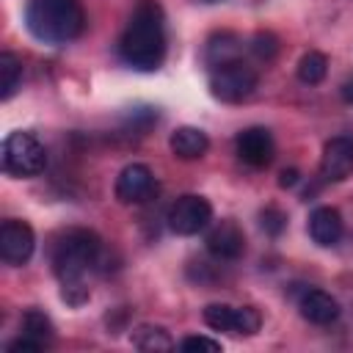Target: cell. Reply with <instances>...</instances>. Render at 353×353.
Returning a JSON list of instances; mask_svg holds the SVG:
<instances>
[{
	"label": "cell",
	"instance_id": "6da1fadb",
	"mask_svg": "<svg viewBox=\"0 0 353 353\" xmlns=\"http://www.w3.org/2000/svg\"><path fill=\"white\" fill-rule=\"evenodd\" d=\"M119 55L138 72H154L165 58V14L157 0H138L119 39Z\"/></svg>",
	"mask_w": 353,
	"mask_h": 353
},
{
	"label": "cell",
	"instance_id": "7a4b0ae2",
	"mask_svg": "<svg viewBox=\"0 0 353 353\" xmlns=\"http://www.w3.org/2000/svg\"><path fill=\"white\" fill-rule=\"evenodd\" d=\"M25 28L41 44H66L85 28V8L80 0H28Z\"/></svg>",
	"mask_w": 353,
	"mask_h": 353
},
{
	"label": "cell",
	"instance_id": "3957f363",
	"mask_svg": "<svg viewBox=\"0 0 353 353\" xmlns=\"http://www.w3.org/2000/svg\"><path fill=\"white\" fill-rule=\"evenodd\" d=\"M102 259V240L91 229H69L52 245V270L61 281H80Z\"/></svg>",
	"mask_w": 353,
	"mask_h": 353
},
{
	"label": "cell",
	"instance_id": "277c9868",
	"mask_svg": "<svg viewBox=\"0 0 353 353\" xmlns=\"http://www.w3.org/2000/svg\"><path fill=\"white\" fill-rule=\"evenodd\" d=\"M47 165V152L33 132L14 130L3 141V171L17 179L39 176Z\"/></svg>",
	"mask_w": 353,
	"mask_h": 353
},
{
	"label": "cell",
	"instance_id": "5b68a950",
	"mask_svg": "<svg viewBox=\"0 0 353 353\" xmlns=\"http://www.w3.org/2000/svg\"><path fill=\"white\" fill-rule=\"evenodd\" d=\"M259 77L256 72L243 61H229L223 66H215L210 74V91L221 102H243L254 94Z\"/></svg>",
	"mask_w": 353,
	"mask_h": 353
},
{
	"label": "cell",
	"instance_id": "8992f818",
	"mask_svg": "<svg viewBox=\"0 0 353 353\" xmlns=\"http://www.w3.org/2000/svg\"><path fill=\"white\" fill-rule=\"evenodd\" d=\"M212 221V204L204 199V196H196V193H185L179 196L168 212H165V223L174 234H182V237H190V234H199L210 226Z\"/></svg>",
	"mask_w": 353,
	"mask_h": 353
},
{
	"label": "cell",
	"instance_id": "52a82bcc",
	"mask_svg": "<svg viewBox=\"0 0 353 353\" xmlns=\"http://www.w3.org/2000/svg\"><path fill=\"white\" fill-rule=\"evenodd\" d=\"M33 248H36V234L30 229V223L25 221H17V218H8L3 221L0 226V256L6 265H25L30 256H33Z\"/></svg>",
	"mask_w": 353,
	"mask_h": 353
},
{
	"label": "cell",
	"instance_id": "ba28073f",
	"mask_svg": "<svg viewBox=\"0 0 353 353\" xmlns=\"http://www.w3.org/2000/svg\"><path fill=\"white\" fill-rule=\"evenodd\" d=\"M113 190H116V199L121 204H141L157 190V182H154V174L146 163H130L116 176Z\"/></svg>",
	"mask_w": 353,
	"mask_h": 353
},
{
	"label": "cell",
	"instance_id": "9c48e42d",
	"mask_svg": "<svg viewBox=\"0 0 353 353\" xmlns=\"http://www.w3.org/2000/svg\"><path fill=\"white\" fill-rule=\"evenodd\" d=\"M353 174V138L336 135L325 141L323 157H320V176L325 182H342Z\"/></svg>",
	"mask_w": 353,
	"mask_h": 353
},
{
	"label": "cell",
	"instance_id": "30bf717a",
	"mask_svg": "<svg viewBox=\"0 0 353 353\" xmlns=\"http://www.w3.org/2000/svg\"><path fill=\"white\" fill-rule=\"evenodd\" d=\"M234 146H237V157L245 165H251V168H265L273 160V154H276V143H273V135H270L268 127H248V130H243L237 135Z\"/></svg>",
	"mask_w": 353,
	"mask_h": 353
},
{
	"label": "cell",
	"instance_id": "8fae6325",
	"mask_svg": "<svg viewBox=\"0 0 353 353\" xmlns=\"http://www.w3.org/2000/svg\"><path fill=\"white\" fill-rule=\"evenodd\" d=\"M204 243H207V251H210L215 259H237V256H243V251H245V234H243V229H240L232 218L218 221V223L207 232Z\"/></svg>",
	"mask_w": 353,
	"mask_h": 353
},
{
	"label": "cell",
	"instance_id": "7c38bea8",
	"mask_svg": "<svg viewBox=\"0 0 353 353\" xmlns=\"http://www.w3.org/2000/svg\"><path fill=\"white\" fill-rule=\"evenodd\" d=\"M342 232H345V226H342L339 210H334V207H317V210H312V215H309V237L317 245H323V248L336 245L342 240Z\"/></svg>",
	"mask_w": 353,
	"mask_h": 353
},
{
	"label": "cell",
	"instance_id": "4fadbf2b",
	"mask_svg": "<svg viewBox=\"0 0 353 353\" xmlns=\"http://www.w3.org/2000/svg\"><path fill=\"white\" fill-rule=\"evenodd\" d=\"M298 309H301V317L314 325H328L339 317V303L325 290H306L298 301Z\"/></svg>",
	"mask_w": 353,
	"mask_h": 353
},
{
	"label": "cell",
	"instance_id": "5bb4252c",
	"mask_svg": "<svg viewBox=\"0 0 353 353\" xmlns=\"http://www.w3.org/2000/svg\"><path fill=\"white\" fill-rule=\"evenodd\" d=\"M168 146L179 160H199L210 149V138L199 127H176L168 138Z\"/></svg>",
	"mask_w": 353,
	"mask_h": 353
},
{
	"label": "cell",
	"instance_id": "9a60e30c",
	"mask_svg": "<svg viewBox=\"0 0 353 353\" xmlns=\"http://www.w3.org/2000/svg\"><path fill=\"white\" fill-rule=\"evenodd\" d=\"M132 345L143 353H165V350H174V339L171 334L163 328V325H138L132 331Z\"/></svg>",
	"mask_w": 353,
	"mask_h": 353
},
{
	"label": "cell",
	"instance_id": "2e32d148",
	"mask_svg": "<svg viewBox=\"0 0 353 353\" xmlns=\"http://www.w3.org/2000/svg\"><path fill=\"white\" fill-rule=\"evenodd\" d=\"M243 41L234 36V33H218L210 39L207 44V63L215 69V66H223L229 61H240V47Z\"/></svg>",
	"mask_w": 353,
	"mask_h": 353
},
{
	"label": "cell",
	"instance_id": "e0dca14e",
	"mask_svg": "<svg viewBox=\"0 0 353 353\" xmlns=\"http://www.w3.org/2000/svg\"><path fill=\"white\" fill-rule=\"evenodd\" d=\"M22 85V61L14 52H0V99H11Z\"/></svg>",
	"mask_w": 353,
	"mask_h": 353
},
{
	"label": "cell",
	"instance_id": "ac0fdd59",
	"mask_svg": "<svg viewBox=\"0 0 353 353\" xmlns=\"http://www.w3.org/2000/svg\"><path fill=\"white\" fill-rule=\"evenodd\" d=\"M22 334L30 336V339H36V342H41V345H50L52 336H55V328H52V320L44 312L28 309L22 314Z\"/></svg>",
	"mask_w": 353,
	"mask_h": 353
},
{
	"label": "cell",
	"instance_id": "d6986e66",
	"mask_svg": "<svg viewBox=\"0 0 353 353\" xmlns=\"http://www.w3.org/2000/svg\"><path fill=\"white\" fill-rule=\"evenodd\" d=\"M328 74V58L317 50H309L301 61H298V80L306 83V85H317L323 83Z\"/></svg>",
	"mask_w": 353,
	"mask_h": 353
},
{
	"label": "cell",
	"instance_id": "ffe728a7",
	"mask_svg": "<svg viewBox=\"0 0 353 353\" xmlns=\"http://www.w3.org/2000/svg\"><path fill=\"white\" fill-rule=\"evenodd\" d=\"M234 309L237 306H229V303H210L204 306V323L212 328V331H229L234 334Z\"/></svg>",
	"mask_w": 353,
	"mask_h": 353
},
{
	"label": "cell",
	"instance_id": "44dd1931",
	"mask_svg": "<svg viewBox=\"0 0 353 353\" xmlns=\"http://www.w3.org/2000/svg\"><path fill=\"white\" fill-rule=\"evenodd\" d=\"M262 325V314L254 306H237L234 309V334L237 336H251Z\"/></svg>",
	"mask_w": 353,
	"mask_h": 353
},
{
	"label": "cell",
	"instance_id": "7402d4cb",
	"mask_svg": "<svg viewBox=\"0 0 353 353\" xmlns=\"http://www.w3.org/2000/svg\"><path fill=\"white\" fill-rule=\"evenodd\" d=\"M259 226H262L270 237H279V234L284 232V226H287V212H281L279 207H265V210L259 212Z\"/></svg>",
	"mask_w": 353,
	"mask_h": 353
},
{
	"label": "cell",
	"instance_id": "603a6c76",
	"mask_svg": "<svg viewBox=\"0 0 353 353\" xmlns=\"http://www.w3.org/2000/svg\"><path fill=\"white\" fill-rule=\"evenodd\" d=\"M88 287H85V281L80 279V281H61V298L69 303V306H83L85 301H88Z\"/></svg>",
	"mask_w": 353,
	"mask_h": 353
},
{
	"label": "cell",
	"instance_id": "cb8c5ba5",
	"mask_svg": "<svg viewBox=\"0 0 353 353\" xmlns=\"http://www.w3.org/2000/svg\"><path fill=\"white\" fill-rule=\"evenodd\" d=\"M251 50H254V55L270 61V58L279 52V39H276L273 33H268V30H259V33L254 36V41H251Z\"/></svg>",
	"mask_w": 353,
	"mask_h": 353
},
{
	"label": "cell",
	"instance_id": "d4e9b609",
	"mask_svg": "<svg viewBox=\"0 0 353 353\" xmlns=\"http://www.w3.org/2000/svg\"><path fill=\"white\" fill-rule=\"evenodd\" d=\"M179 350H185V353H196V350H207V353H218L221 350V342H215V339H210V336H185L182 342H179Z\"/></svg>",
	"mask_w": 353,
	"mask_h": 353
},
{
	"label": "cell",
	"instance_id": "484cf974",
	"mask_svg": "<svg viewBox=\"0 0 353 353\" xmlns=\"http://www.w3.org/2000/svg\"><path fill=\"white\" fill-rule=\"evenodd\" d=\"M41 347H44L41 342H36V339H30V336H25V334H22L19 339H14V342L6 345L8 353H19V350H22V353H36V350H41Z\"/></svg>",
	"mask_w": 353,
	"mask_h": 353
},
{
	"label": "cell",
	"instance_id": "4316f807",
	"mask_svg": "<svg viewBox=\"0 0 353 353\" xmlns=\"http://www.w3.org/2000/svg\"><path fill=\"white\" fill-rule=\"evenodd\" d=\"M298 179H301L298 168H284V171L279 174V185H281V188H292V185H298Z\"/></svg>",
	"mask_w": 353,
	"mask_h": 353
},
{
	"label": "cell",
	"instance_id": "83f0119b",
	"mask_svg": "<svg viewBox=\"0 0 353 353\" xmlns=\"http://www.w3.org/2000/svg\"><path fill=\"white\" fill-rule=\"evenodd\" d=\"M342 97H345V102H350V105H353V77H350V80H345V85H342Z\"/></svg>",
	"mask_w": 353,
	"mask_h": 353
},
{
	"label": "cell",
	"instance_id": "f1b7e54d",
	"mask_svg": "<svg viewBox=\"0 0 353 353\" xmlns=\"http://www.w3.org/2000/svg\"><path fill=\"white\" fill-rule=\"evenodd\" d=\"M204 3H218V0H204Z\"/></svg>",
	"mask_w": 353,
	"mask_h": 353
}]
</instances>
